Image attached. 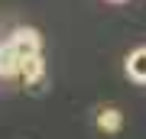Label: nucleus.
<instances>
[{
  "label": "nucleus",
  "instance_id": "1",
  "mask_svg": "<svg viewBox=\"0 0 146 139\" xmlns=\"http://www.w3.org/2000/svg\"><path fill=\"white\" fill-rule=\"evenodd\" d=\"M7 45L13 49V55L20 58V62H26V58H36L39 52H42V36H39L36 29H16Z\"/></svg>",
  "mask_w": 146,
  "mask_h": 139
},
{
  "label": "nucleus",
  "instance_id": "2",
  "mask_svg": "<svg viewBox=\"0 0 146 139\" xmlns=\"http://www.w3.org/2000/svg\"><path fill=\"white\" fill-rule=\"evenodd\" d=\"M127 78L136 84H146V49H133L127 55Z\"/></svg>",
  "mask_w": 146,
  "mask_h": 139
},
{
  "label": "nucleus",
  "instance_id": "3",
  "mask_svg": "<svg viewBox=\"0 0 146 139\" xmlns=\"http://www.w3.org/2000/svg\"><path fill=\"white\" fill-rule=\"evenodd\" d=\"M94 123H98V129H104V133H117L123 126V117H120L117 107H101L98 117H94Z\"/></svg>",
  "mask_w": 146,
  "mask_h": 139
},
{
  "label": "nucleus",
  "instance_id": "4",
  "mask_svg": "<svg viewBox=\"0 0 146 139\" xmlns=\"http://www.w3.org/2000/svg\"><path fill=\"white\" fill-rule=\"evenodd\" d=\"M42 74H46V62H42V55L20 62V78H23L26 84H39V81H42Z\"/></svg>",
  "mask_w": 146,
  "mask_h": 139
},
{
  "label": "nucleus",
  "instance_id": "5",
  "mask_svg": "<svg viewBox=\"0 0 146 139\" xmlns=\"http://www.w3.org/2000/svg\"><path fill=\"white\" fill-rule=\"evenodd\" d=\"M20 74V58L13 55L10 45H0V78H13Z\"/></svg>",
  "mask_w": 146,
  "mask_h": 139
},
{
  "label": "nucleus",
  "instance_id": "6",
  "mask_svg": "<svg viewBox=\"0 0 146 139\" xmlns=\"http://www.w3.org/2000/svg\"><path fill=\"white\" fill-rule=\"evenodd\" d=\"M110 3H123V0H110Z\"/></svg>",
  "mask_w": 146,
  "mask_h": 139
}]
</instances>
